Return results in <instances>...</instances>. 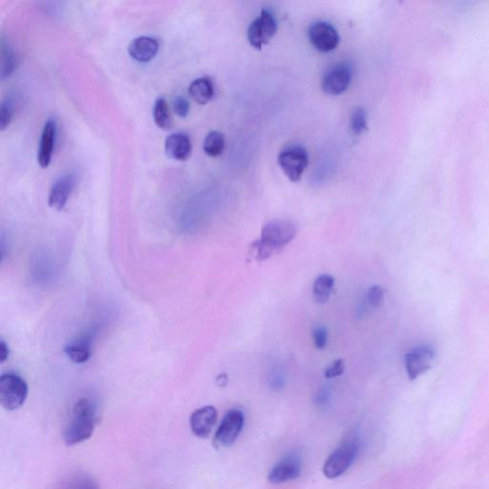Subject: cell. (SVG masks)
I'll list each match as a JSON object with an SVG mask.
<instances>
[{"instance_id":"cell-1","label":"cell","mask_w":489,"mask_h":489,"mask_svg":"<svg viewBox=\"0 0 489 489\" xmlns=\"http://www.w3.org/2000/svg\"><path fill=\"white\" fill-rule=\"evenodd\" d=\"M99 421L97 403L89 398H81L73 406L63 432L64 443L76 446L91 438Z\"/></svg>"},{"instance_id":"cell-2","label":"cell","mask_w":489,"mask_h":489,"mask_svg":"<svg viewBox=\"0 0 489 489\" xmlns=\"http://www.w3.org/2000/svg\"><path fill=\"white\" fill-rule=\"evenodd\" d=\"M297 227L291 221L275 219L264 225L259 240L252 244L257 259H269L282 251L296 237Z\"/></svg>"},{"instance_id":"cell-3","label":"cell","mask_w":489,"mask_h":489,"mask_svg":"<svg viewBox=\"0 0 489 489\" xmlns=\"http://www.w3.org/2000/svg\"><path fill=\"white\" fill-rule=\"evenodd\" d=\"M359 449V440L356 434H349L329 456L323 466V474L328 479H336L350 468Z\"/></svg>"},{"instance_id":"cell-4","label":"cell","mask_w":489,"mask_h":489,"mask_svg":"<svg viewBox=\"0 0 489 489\" xmlns=\"http://www.w3.org/2000/svg\"><path fill=\"white\" fill-rule=\"evenodd\" d=\"M28 385L16 373H5L0 376V403L8 411L21 408L26 401Z\"/></svg>"},{"instance_id":"cell-5","label":"cell","mask_w":489,"mask_h":489,"mask_svg":"<svg viewBox=\"0 0 489 489\" xmlns=\"http://www.w3.org/2000/svg\"><path fill=\"white\" fill-rule=\"evenodd\" d=\"M278 164L292 182H299L309 165L307 150L303 146H289L281 151Z\"/></svg>"},{"instance_id":"cell-6","label":"cell","mask_w":489,"mask_h":489,"mask_svg":"<svg viewBox=\"0 0 489 489\" xmlns=\"http://www.w3.org/2000/svg\"><path fill=\"white\" fill-rule=\"evenodd\" d=\"M243 412L232 409L225 415L213 438V446L216 448H229L237 440L244 426Z\"/></svg>"},{"instance_id":"cell-7","label":"cell","mask_w":489,"mask_h":489,"mask_svg":"<svg viewBox=\"0 0 489 489\" xmlns=\"http://www.w3.org/2000/svg\"><path fill=\"white\" fill-rule=\"evenodd\" d=\"M277 22L269 11H261L248 29V39L252 46L261 50L268 45L277 32Z\"/></svg>"},{"instance_id":"cell-8","label":"cell","mask_w":489,"mask_h":489,"mask_svg":"<svg viewBox=\"0 0 489 489\" xmlns=\"http://www.w3.org/2000/svg\"><path fill=\"white\" fill-rule=\"evenodd\" d=\"M436 356L435 351L429 345H418L406 354L404 358L406 369L411 381L430 369Z\"/></svg>"},{"instance_id":"cell-9","label":"cell","mask_w":489,"mask_h":489,"mask_svg":"<svg viewBox=\"0 0 489 489\" xmlns=\"http://www.w3.org/2000/svg\"><path fill=\"white\" fill-rule=\"evenodd\" d=\"M309 38L319 52L328 53L336 49L339 43V35L336 28L324 21H317L309 29Z\"/></svg>"},{"instance_id":"cell-10","label":"cell","mask_w":489,"mask_h":489,"mask_svg":"<svg viewBox=\"0 0 489 489\" xmlns=\"http://www.w3.org/2000/svg\"><path fill=\"white\" fill-rule=\"evenodd\" d=\"M352 70L346 64H339L329 70L322 80V89L326 94L339 96L349 88Z\"/></svg>"},{"instance_id":"cell-11","label":"cell","mask_w":489,"mask_h":489,"mask_svg":"<svg viewBox=\"0 0 489 489\" xmlns=\"http://www.w3.org/2000/svg\"><path fill=\"white\" fill-rule=\"evenodd\" d=\"M302 463L297 455H289L278 462L269 473V480L274 485L296 480L300 476Z\"/></svg>"},{"instance_id":"cell-12","label":"cell","mask_w":489,"mask_h":489,"mask_svg":"<svg viewBox=\"0 0 489 489\" xmlns=\"http://www.w3.org/2000/svg\"><path fill=\"white\" fill-rule=\"evenodd\" d=\"M76 177L74 173H67L61 176L53 185L48 196V204L56 210H61L66 207L67 201L74 190Z\"/></svg>"},{"instance_id":"cell-13","label":"cell","mask_w":489,"mask_h":489,"mask_svg":"<svg viewBox=\"0 0 489 489\" xmlns=\"http://www.w3.org/2000/svg\"><path fill=\"white\" fill-rule=\"evenodd\" d=\"M217 421V410L207 406L195 410L190 416V428L199 438L209 437Z\"/></svg>"},{"instance_id":"cell-14","label":"cell","mask_w":489,"mask_h":489,"mask_svg":"<svg viewBox=\"0 0 489 489\" xmlns=\"http://www.w3.org/2000/svg\"><path fill=\"white\" fill-rule=\"evenodd\" d=\"M56 138H57V123L54 119L48 120L42 130L38 153V165L42 168H47L51 163Z\"/></svg>"},{"instance_id":"cell-15","label":"cell","mask_w":489,"mask_h":489,"mask_svg":"<svg viewBox=\"0 0 489 489\" xmlns=\"http://www.w3.org/2000/svg\"><path fill=\"white\" fill-rule=\"evenodd\" d=\"M160 42L153 36H139L133 39L128 46V54L139 63H148L159 52Z\"/></svg>"},{"instance_id":"cell-16","label":"cell","mask_w":489,"mask_h":489,"mask_svg":"<svg viewBox=\"0 0 489 489\" xmlns=\"http://www.w3.org/2000/svg\"><path fill=\"white\" fill-rule=\"evenodd\" d=\"M165 150L170 159L176 161H187L192 153V143L187 134L173 133L165 140Z\"/></svg>"},{"instance_id":"cell-17","label":"cell","mask_w":489,"mask_h":489,"mask_svg":"<svg viewBox=\"0 0 489 489\" xmlns=\"http://www.w3.org/2000/svg\"><path fill=\"white\" fill-rule=\"evenodd\" d=\"M191 99L198 105H205L215 97V86L210 78L203 77L193 81L188 88Z\"/></svg>"},{"instance_id":"cell-18","label":"cell","mask_w":489,"mask_h":489,"mask_svg":"<svg viewBox=\"0 0 489 489\" xmlns=\"http://www.w3.org/2000/svg\"><path fill=\"white\" fill-rule=\"evenodd\" d=\"M92 339L89 334L81 336L75 340L68 346L66 347L64 352L73 362L78 364H86L91 356Z\"/></svg>"},{"instance_id":"cell-19","label":"cell","mask_w":489,"mask_h":489,"mask_svg":"<svg viewBox=\"0 0 489 489\" xmlns=\"http://www.w3.org/2000/svg\"><path fill=\"white\" fill-rule=\"evenodd\" d=\"M334 277L330 274H321L314 280L313 296L316 303H326L330 299L334 287Z\"/></svg>"},{"instance_id":"cell-20","label":"cell","mask_w":489,"mask_h":489,"mask_svg":"<svg viewBox=\"0 0 489 489\" xmlns=\"http://www.w3.org/2000/svg\"><path fill=\"white\" fill-rule=\"evenodd\" d=\"M153 118L158 128L168 130L173 128V118H171L170 105L164 98L156 100L153 106Z\"/></svg>"},{"instance_id":"cell-21","label":"cell","mask_w":489,"mask_h":489,"mask_svg":"<svg viewBox=\"0 0 489 489\" xmlns=\"http://www.w3.org/2000/svg\"><path fill=\"white\" fill-rule=\"evenodd\" d=\"M225 146L226 143L224 135L219 131L210 132L203 143L205 153L210 157L220 156L223 153Z\"/></svg>"},{"instance_id":"cell-22","label":"cell","mask_w":489,"mask_h":489,"mask_svg":"<svg viewBox=\"0 0 489 489\" xmlns=\"http://www.w3.org/2000/svg\"><path fill=\"white\" fill-rule=\"evenodd\" d=\"M1 77L2 80H5L15 71L16 60L13 48L4 39L1 41Z\"/></svg>"},{"instance_id":"cell-23","label":"cell","mask_w":489,"mask_h":489,"mask_svg":"<svg viewBox=\"0 0 489 489\" xmlns=\"http://www.w3.org/2000/svg\"><path fill=\"white\" fill-rule=\"evenodd\" d=\"M351 129L356 135L361 134L367 129V114L364 108L356 109L351 117Z\"/></svg>"},{"instance_id":"cell-24","label":"cell","mask_w":489,"mask_h":489,"mask_svg":"<svg viewBox=\"0 0 489 489\" xmlns=\"http://www.w3.org/2000/svg\"><path fill=\"white\" fill-rule=\"evenodd\" d=\"M66 489H100L97 482L87 475H80L70 480Z\"/></svg>"},{"instance_id":"cell-25","label":"cell","mask_w":489,"mask_h":489,"mask_svg":"<svg viewBox=\"0 0 489 489\" xmlns=\"http://www.w3.org/2000/svg\"><path fill=\"white\" fill-rule=\"evenodd\" d=\"M14 116V105L11 101H4L0 108V128L5 130L12 122Z\"/></svg>"},{"instance_id":"cell-26","label":"cell","mask_w":489,"mask_h":489,"mask_svg":"<svg viewBox=\"0 0 489 489\" xmlns=\"http://www.w3.org/2000/svg\"><path fill=\"white\" fill-rule=\"evenodd\" d=\"M367 300L373 308L381 307L384 302V289L381 286L371 287L368 291Z\"/></svg>"},{"instance_id":"cell-27","label":"cell","mask_w":489,"mask_h":489,"mask_svg":"<svg viewBox=\"0 0 489 489\" xmlns=\"http://www.w3.org/2000/svg\"><path fill=\"white\" fill-rule=\"evenodd\" d=\"M313 339L316 349L324 350L328 344V331L323 326H319L313 331Z\"/></svg>"},{"instance_id":"cell-28","label":"cell","mask_w":489,"mask_h":489,"mask_svg":"<svg viewBox=\"0 0 489 489\" xmlns=\"http://www.w3.org/2000/svg\"><path fill=\"white\" fill-rule=\"evenodd\" d=\"M173 109L177 116L180 118H185L190 112V103L182 96H177L173 100Z\"/></svg>"},{"instance_id":"cell-29","label":"cell","mask_w":489,"mask_h":489,"mask_svg":"<svg viewBox=\"0 0 489 489\" xmlns=\"http://www.w3.org/2000/svg\"><path fill=\"white\" fill-rule=\"evenodd\" d=\"M345 370V362L344 359H339L331 364L330 366L325 370L324 375L327 379H334L342 376Z\"/></svg>"},{"instance_id":"cell-30","label":"cell","mask_w":489,"mask_h":489,"mask_svg":"<svg viewBox=\"0 0 489 489\" xmlns=\"http://www.w3.org/2000/svg\"><path fill=\"white\" fill-rule=\"evenodd\" d=\"M284 385H285V376H284L283 373L277 371V372L272 374L271 379H269V386L272 389L280 391Z\"/></svg>"},{"instance_id":"cell-31","label":"cell","mask_w":489,"mask_h":489,"mask_svg":"<svg viewBox=\"0 0 489 489\" xmlns=\"http://www.w3.org/2000/svg\"><path fill=\"white\" fill-rule=\"evenodd\" d=\"M331 392L328 385H323L317 392L316 403L319 406H325L330 401Z\"/></svg>"},{"instance_id":"cell-32","label":"cell","mask_w":489,"mask_h":489,"mask_svg":"<svg viewBox=\"0 0 489 489\" xmlns=\"http://www.w3.org/2000/svg\"><path fill=\"white\" fill-rule=\"evenodd\" d=\"M9 347H8L6 342L2 339L1 341H0V362H1V364H4V362L7 361L8 358H9Z\"/></svg>"},{"instance_id":"cell-33","label":"cell","mask_w":489,"mask_h":489,"mask_svg":"<svg viewBox=\"0 0 489 489\" xmlns=\"http://www.w3.org/2000/svg\"><path fill=\"white\" fill-rule=\"evenodd\" d=\"M227 382V374H221V375L219 376L217 378V384L219 385V386L223 387V386H226Z\"/></svg>"}]
</instances>
